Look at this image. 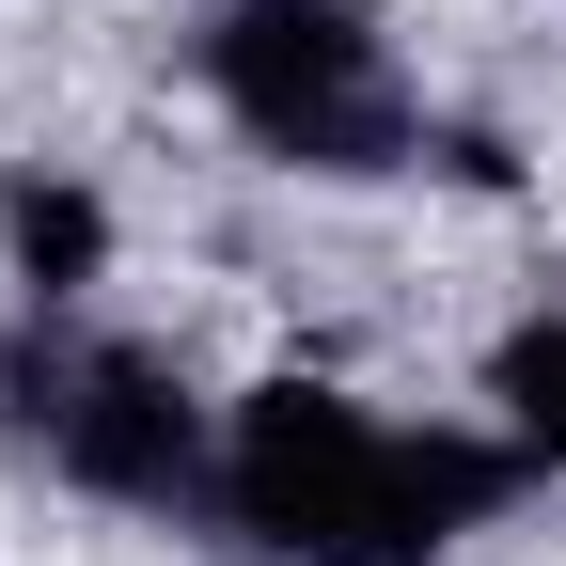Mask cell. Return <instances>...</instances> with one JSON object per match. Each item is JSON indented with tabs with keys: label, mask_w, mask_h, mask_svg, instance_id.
Instances as JSON below:
<instances>
[{
	"label": "cell",
	"mask_w": 566,
	"mask_h": 566,
	"mask_svg": "<svg viewBox=\"0 0 566 566\" xmlns=\"http://www.w3.org/2000/svg\"><path fill=\"white\" fill-rule=\"evenodd\" d=\"M520 488L504 441H457V424H394L331 378H268L221 409V520L268 566H441L488 504Z\"/></svg>",
	"instance_id": "cell-1"
},
{
	"label": "cell",
	"mask_w": 566,
	"mask_h": 566,
	"mask_svg": "<svg viewBox=\"0 0 566 566\" xmlns=\"http://www.w3.org/2000/svg\"><path fill=\"white\" fill-rule=\"evenodd\" d=\"M0 441L48 457L63 488H95V504H142V520L221 504V424H205V394L158 346L80 331L63 300H32V331H0Z\"/></svg>",
	"instance_id": "cell-2"
},
{
	"label": "cell",
	"mask_w": 566,
	"mask_h": 566,
	"mask_svg": "<svg viewBox=\"0 0 566 566\" xmlns=\"http://www.w3.org/2000/svg\"><path fill=\"white\" fill-rule=\"evenodd\" d=\"M205 80H221V111L283 174L363 189V174L424 158V95H409V63L378 32V0H221L205 17Z\"/></svg>",
	"instance_id": "cell-3"
},
{
	"label": "cell",
	"mask_w": 566,
	"mask_h": 566,
	"mask_svg": "<svg viewBox=\"0 0 566 566\" xmlns=\"http://www.w3.org/2000/svg\"><path fill=\"white\" fill-rule=\"evenodd\" d=\"M488 394H504L520 457H551V472H566V315H520L504 346H488Z\"/></svg>",
	"instance_id": "cell-4"
},
{
	"label": "cell",
	"mask_w": 566,
	"mask_h": 566,
	"mask_svg": "<svg viewBox=\"0 0 566 566\" xmlns=\"http://www.w3.org/2000/svg\"><path fill=\"white\" fill-rule=\"evenodd\" d=\"M0 237H17L32 300H63V283L95 268V205H80V189H32V174H17V189H0Z\"/></svg>",
	"instance_id": "cell-5"
}]
</instances>
